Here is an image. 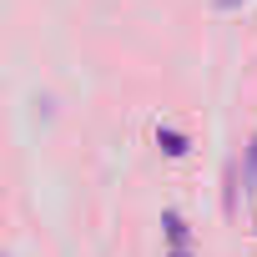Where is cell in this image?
<instances>
[{"label": "cell", "mask_w": 257, "mask_h": 257, "mask_svg": "<svg viewBox=\"0 0 257 257\" xmlns=\"http://www.w3.org/2000/svg\"><path fill=\"white\" fill-rule=\"evenodd\" d=\"M167 237H172L177 247H187V222H182L177 212H167Z\"/></svg>", "instance_id": "obj_1"}, {"label": "cell", "mask_w": 257, "mask_h": 257, "mask_svg": "<svg viewBox=\"0 0 257 257\" xmlns=\"http://www.w3.org/2000/svg\"><path fill=\"white\" fill-rule=\"evenodd\" d=\"M162 147H167L172 157H182V152H187V137H182V132H162Z\"/></svg>", "instance_id": "obj_2"}, {"label": "cell", "mask_w": 257, "mask_h": 257, "mask_svg": "<svg viewBox=\"0 0 257 257\" xmlns=\"http://www.w3.org/2000/svg\"><path fill=\"white\" fill-rule=\"evenodd\" d=\"M172 257H192V252H187V247H177V252H172Z\"/></svg>", "instance_id": "obj_3"}, {"label": "cell", "mask_w": 257, "mask_h": 257, "mask_svg": "<svg viewBox=\"0 0 257 257\" xmlns=\"http://www.w3.org/2000/svg\"><path fill=\"white\" fill-rule=\"evenodd\" d=\"M222 6H237V0H222Z\"/></svg>", "instance_id": "obj_4"}]
</instances>
